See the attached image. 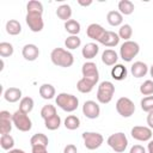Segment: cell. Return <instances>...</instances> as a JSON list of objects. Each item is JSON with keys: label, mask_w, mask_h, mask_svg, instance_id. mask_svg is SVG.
<instances>
[{"label": "cell", "mask_w": 153, "mask_h": 153, "mask_svg": "<svg viewBox=\"0 0 153 153\" xmlns=\"http://www.w3.org/2000/svg\"><path fill=\"white\" fill-rule=\"evenodd\" d=\"M50 60L55 66L59 67H71L74 63V56L71 51L63 48H54L50 53Z\"/></svg>", "instance_id": "obj_1"}, {"label": "cell", "mask_w": 153, "mask_h": 153, "mask_svg": "<svg viewBox=\"0 0 153 153\" xmlns=\"http://www.w3.org/2000/svg\"><path fill=\"white\" fill-rule=\"evenodd\" d=\"M55 102H56V105L66 112H73L79 106V99L76 98V96L66 93V92L59 93L55 98Z\"/></svg>", "instance_id": "obj_2"}, {"label": "cell", "mask_w": 153, "mask_h": 153, "mask_svg": "<svg viewBox=\"0 0 153 153\" xmlns=\"http://www.w3.org/2000/svg\"><path fill=\"white\" fill-rule=\"evenodd\" d=\"M115 93V85L111 81H102L97 90V100L100 104H108L111 102Z\"/></svg>", "instance_id": "obj_3"}, {"label": "cell", "mask_w": 153, "mask_h": 153, "mask_svg": "<svg viewBox=\"0 0 153 153\" xmlns=\"http://www.w3.org/2000/svg\"><path fill=\"white\" fill-rule=\"evenodd\" d=\"M140 51V45L139 43H136L135 41H126L121 44L120 48V56L123 61L126 62H130L133 61V59L139 54Z\"/></svg>", "instance_id": "obj_4"}, {"label": "cell", "mask_w": 153, "mask_h": 153, "mask_svg": "<svg viewBox=\"0 0 153 153\" xmlns=\"http://www.w3.org/2000/svg\"><path fill=\"white\" fill-rule=\"evenodd\" d=\"M106 143L109 145L110 148H112L116 153H122L126 151L127 146H128V139L124 133L122 131H118V133H115V134H111L108 140H106Z\"/></svg>", "instance_id": "obj_5"}, {"label": "cell", "mask_w": 153, "mask_h": 153, "mask_svg": "<svg viewBox=\"0 0 153 153\" xmlns=\"http://www.w3.org/2000/svg\"><path fill=\"white\" fill-rule=\"evenodd\" d=\"M12 121H13V126L20 131H29L32 128V122L27 116V114L20 111L19 109L14 114H12Z\"/></svg>", "instance_id": "obj_6"}, {"label": "cell", "mask_w": 153, "mask_h": 153, "mask_svg": "<svg viewBox=\"0 0 153 153\" xmlns=\"http://www.w3.org/2000/svg\"><path fill=\"white\" fill-rule=\"evenodd\" d=\"M81 136H82L85 147L90 151L99 148L104 141L103 135L99 133H96V131H85L81 134Z\"/></svg>", "instance_id": "obj_7"}, {"label": "cell", "mask_w": 153, "mask_h": 153, "mask_svg": "<svg viewBox=\"0 0 153 153\" xmlns=\"http://www.w3.org/2000/svg\"><path fill=\"white\" fill-rule=\"evenodd\" d=\"M116 111L122 117H130L135 112V105L128 97H121L116 102Z\"/></svg>", "instance_id": "obj_8"}, {"label": "cell", "mask_w": 153, "mask_h": 153, "mask_svg": "<svg viewBox=\"0 0 153 153\" xmlns=\"http://www.w3.org/2000/svg\"><path fill=\"white\" fill-rule=\"evenodd\" d=\"M81 73H82V78L87 79L88 81H91L92 84H97L99 80V72L97 68V65L92 61L85 62L81 67Z\"/></svg>", "instance_id": "obj_9"}, {"label": "cell", "mask_w": 153, "mask_h": 153, "mask_svg": "<svg viewBox=\"0 0 153 153\" xmlns=\"http://www.w3.org/2000/svg\"><path fill=\"white\" fill-rule=\"evenodd\" d=\"M130 135L136 141L146 142L152 140V129L146 126H135L130 130Z\"/></svg>", "instance_id": "obj_10"}, {"label": "cell", "mask_w": 153, "mask_h": 153, "mask_svg": "<svg viewBox=\"0 0 153 153\" xmlns=\"http://www.w3.org/2000/svg\"><path fill=\"white\" fill-rule=\"evenodd\" d=\"M25 22L32 32H39L44 27V22H43L42 14H38V13H26Z\"/></svg>", "instance_id": "obj_11"}, {"label": "cell", "mask_w": 153, "mask_h": 153, "mask_svg": "<svg viewBox=\"0 0 153 153\" xmlns=\"http://www.w3.org/2000/svg\"><path fill=\"white\" fill-rule=\"evenodd\" d=\"M82 114L90 120L98 118L100 115V108L94 100H86L82 105Z\"/></svg>", "instance_id": "obj_12"}, {"label": "cell", "mask_w": 153, "mask_h": 153, "mask_svg": "<svg viewBox=\"0 0 153 153\" xmlns=\"http://www.w3.org/2000/svg\"><path fill=\"white\" fill-rule=\"evenodd\" d=\"M13 121H12V114H10L6 110L0 111V133L1 135L10 134L12 130Z\"/></svg>", "instance_id": "obj_13"}, {"label": "cell", "mask_w": 153, "mask_h": 153, "mask_svg": "<svg viewBox=\"0 0 153 153\" xmlns=\"http://www.w3.org/2000/svg\"><path fill=\"white\" fill-rule=\"evenodd\" d=\"M120 37H118V33L114 32V31H105L104 35L102 36V38L98 41L100 44L105 45V47H109V48H112V47H116L118 43H120Z\"/></svg>", "instance_id": "obj_14"}, {"label": "cell", "mask_w": 153, "mask_h": 153, "mask_svg": "<svg viewBox=\"0 0 153 153\" xmlns=\"http://www.w3.org/2000/svg\"><path fill=\"white\" fill-rule=\"evenodd\" d=\"M105 31H106V30H105L102 25H99V24H97V23H92V24H90V25L87 26V29H86V35H87L88 38H91V39L98 42V41L102 38V36L104 35Z\"/></svg>", "instance_id": "obj_15"}, {"label": "cell", "mask_w": 153, "mask_h": 153, "mask_svg": "<svg viewBox=\"0 0 153 153\" xmlns=\"http://www.w3.org/2000/svg\"><path fill=\"white\" fill-rule=\"evenodd\" d=\"M22 55L26 61H35L39 56V49L36 44H25L22 49Z\"/></svg>", "instance_id": "obj_16"}, {"label": "cell", "mask_w": 153, "mask_h": 153, "mask_svg": "<svg viewBox=\"0 0 153 153\" xmlns=\"http://www.w3.org/2000/svg\"><path fill=\"white\" fill-rule=\"evenodd\" d=\"M99 51V47L97 43H93V42H90V43H86L84 45V48L81 49V54H82V57H85L86 60H92L97 56Z\"/></svg>", "instance_id": "obj_17"}, {"label": "cell", "mask_w": 153, "mask_h": 153, "mask_svg": "<svg viewBox=\"0 0 153 153\" xmlns=\"http://www.w3.org/2000/svg\"><path fill=\"white\" fill-rule=\"evenodd\" d=\"M130 73L135 78H142L148 73V66L142 61H136L131 65Z\"/></svg>", "instance_id": "obj_18"}, {"label": "cell", "mask_w": 153, "mask_h": 153, "mask_svg": "<svg viewBox=\"0 0 153 153\" xmlns=\"http://www.w3.org/2000/svg\"><path fill=\"white\" fill-rule=\"evenodd\" d=\"M4 98L8 103H17L22 99V90L18 87H8L4 92Z\"/></svg>", "instance_id": "obj_19"}, {"label": "cell", "mask_w": 153, "mask_h": 153, "mask_svg": "<svg viewBox=\"0 0 153 153\" xmlns=\"http://www.w3.org/2000/svg\"><path fill=\"white\" fill-rule=\"evenodd\" d=\"M118 60V55L112 49H105L102 54V62L106 66H115Z\"/></svg>", "instance_id": "obj_20"}, {"label": "cell", "mask_w": 153, "mask_h": 153, "mask_svg": "<svg viewBox=\"0 0 153 153\" xmlns=\"http://www.w3.org/2000/svg\"><path fill=\"white\" fill-rule=\"evenodd\" d=\"M127 74H128L127 68L123 65H121V63H116L111 68V76H112V79H115L117 81H121V80L126 79Z\"/></svg>", "instance_id": "obj_21"}, {"label": "cell", "mask_w": 153, "mask_h": 153, "mask_svg": "<svg viewBox=\"0 0 153 153\" xmlns=\"http://www.w3.org/2000/svg\"><path fill=\"white\" fill-rule=\"evenodd\" d=\"M39 96L43 98V99H53L56 94V91H55V87L51 85V84H43L39 86Z\"/></svg>", "instance_id": "obj_22"}, {"label": "cell", "mask_w": 153, "mask_h": 153, "mask_svg": "<svg viewBox=\"0 0 153 153\" xmlns=\"http://www.w3.org/2000/svg\"><path fill=\"white\" fill-rule=\"evenodd\" d=\"M56 16H57L59 19H61L63 22L69 20L71 17H72V7L67 4H63V5L59 6L56 8Z\"/></svg>", "instance_id": "obj_23"}, {"label": "cell", "mask_w": 153, "mask_h": 153, "mask_svg": "<svg viewBox=\"0 0 153 153\" xmlns=\"http://www.w3.org/2000/svg\"><path fill=\"white\" fill-rule=\"evenodd\" d=\"M5 29H6V32L11 36H17L22 32V25L17 19H10L6 23Z\"/></svg>", "instance_id": "obj_24"}, {"label": "cell", "mask_w": 153, "mask_h": 153, "mask_svg": "<svg viewBox=\"0 0 153 153\" xmlns=\"http://www.w3.org/2000/svg\"><path fill=\"white\" fill-rule=\"evenodd\" d=\"M65 30L69 33V36H78V33L81 30L80 23L75 19H69L65 22Z\"/></svg>", "instance_id": "obj_25"}, {"label": "cell", "mask_w": 153, "mask_h": 153, "mask_svg": "<svg viewBox=\"0 0 153 153\" xmlns=\"http://www.w3.org/2000/svg\"><path fill=\"white\" fill-rule=\"evenodd\" d=\"M106 20L111 26H121L123 23V16L118 11H110L106 14Z\"/></svg>", "instance_id": "obj_26"}, {"label": "cell", "mask_w": 153, "mask_h": 153, "mask_svg": "<svg viewBox=\"0 0 153 153\" xmlns=\"http://www.w3.org/2000/svg\"><path fill=\"white\" fill-rule=\"evenodd\" d=\"M118 12L122 14V16H129L134 12V4L130 1V0H121L118 1Z\"/></svg>", "instance_id": "obj_27"}, {"label": "cell", "mask_w": 153, "mask_h": 153, "mask_svg": "<svg viewBox=\"0 0 153 153\" xmlns=\"http://www.w3.org/2000/svg\"><path fill=\"white\" fill-rule=\"evenodd\" d=\"M49 143V140H48V136L43 133H37V134H33L30 139V145L31 147L32 146H48Z\"/></svg>", "instance_id": "obj_28"}, {"label": "cell", "mask_w": 153, "mask_h": 153, "mask_svg": "<svg viewBox=\"0 0 153 153\" xmlns=\"http://www.w3.org/2000/svg\"><path fill=\"white\" fill-rule=\"evenodd\" d=\"M33 105H35V102L31 97H23L19 102V110L25 114H29L32 111Z\"/></svg>", "instance_id": "obj_29"}, {"label": "cell", "mask_w": 153, "mask_h": 153, "mask_svg": "<svg viewBox=\"0 0 153 153\" xmlns=\"http://www.w3.org/2000/svg\"><path fill=\"white\" fill-rule=\"evenodd\" d=\"M94 86H96L94 84H92L91 81H88V80L85 79V78H81V79L76 82V88H78V91L81 92V93H90V92L93 90Z\"/></svg>", "instance_id": "obj_30"}, {"label": "cell", "mask_w": 153, "mask_h": 153, "mask_svg": "<svg viewBox=\"0 0 153 153\" xmlns=\"http://www.w3.org/2000/svg\"><path fill=\"white\" fill-rule=\"evenodd\" d=\"M65 127L68 130H75L80 127V118L75 115H68L65 118Z\"/></svg>", "instance_id": "obj_31"}, {"label": "cell", "mask_w": 153, "mask_h": 153, "mask_svg": "<svg viewBox=\"0 0 153 153\" xmlns=\"http://www.w3.org/2000/svg\"><path fill=\"white\" fill-rule=\"evenodd\" d=\"M26 11L27 13H38V14H43V5L41 1L37 0H30L26 4Z\"/></svg>", "instance_id": "obj_32"}, {"label": "cell", "mask_w": 153, "mask_h": 153, "mask_svg": "<svg viewBox=\"0 0 153 153\" xmlns=\"http://www.w3.org/2000/svg\"><path fill=\"white\" fill-rule=\"evenodd\" d=\"M44 126L49 130H56L61 126V117L59 115H55L48 120H44Z\"/></svg>", "instance_id": "obj_33"}, {"label": "cell", "mask_w": 153, "mask_h": 153, "mask_svg": "<svg viewBox=\"0 0 153 153\" xmlns=\"http://www.w3.org/2000/svg\"><path fill=\"white\" fill-rule=\"evenodd\" d=\"M0 146L5 151L13 149V146H14V139H13V136H11L10 134L1 135V137H0Z\"/></svg>", "instance_id": "obj_34"}, {"label": "cell", "mask_w": 153, "mask_h": 153, "mask_svg": "<svg viewBox=\"0 0 153 153\" xmlns=\"http://www.w3.org/2000/svg\"><path fill=\"white\" fill-rule=\"evenodd\" d=\"M81 45V39L79 36H68L66 39H65V47L69 50H73V49H76Z\"/></svg>", "instance_id": "obj_35"}, {"label": "cell", "mask_w": 153, "mask_h": 153, "mask_svg": "<svg viewBox=\"0 0 153 153\" xmlns=\"http://www.w3.org/2000/svg\"><path fill=\"white\" fill-rule=\"evenodd\" d=\"M131 35H133V29L129 24H123L120 26V30H118V37L122 38L124 42L126 41H129V38H131Z\"/></svg>", "instance_id": "obj_36"}, {"label": "cell", "mask_w": 153, "mask_h": 153, "mask_svg": "<svg viewBox=\"0 0 153 153\" xmlns=\"http://www.w3.org/2000/svg\"><path fill=\"white\" fill-rule=\"evenodd\" d=\"M55 115H57V112H56L55 105H53V104H47L41 109V117L43 120H48Z\"/></svg>", "instance_id": "obj_37"}, {"label": "cell", "mask_w": 153, "mask_h": 153, "mask_svg": "<svg viewBox=\"0 0 153 153\" xmlns=\"http://www.w3.org/2000/svg\"><path fill=\"white\" fill-rule=\"evenodd\" d=\"M14 48L8 42H1L0 43V56L1 57H10L13 55Z\"/></svg>", "instance_id": "obj_38"}, {"label": "cell", "mask_w": 153, "mask_h": 153, "mask_svg": "<svg viewBox=\"0 0 153 153\" xmlns=\"http://www.w3.org/2000/svg\"><path fill=\"white\" fill-rule=\"evenodd\" d=\"M140 93L143 96H152L153 94V80H146L140 85Z\"/></svg>", "instance_id": "obj_39"}, {"label": "cell", "mask_w": 153, "mask_h": 153, "mask_svg": "<svg viewBox=\"0 0 153 153\" xmlns=\"http://www.w3.org/2000/svg\"><path fill=\"white\" fill-rule=\"evenodd\" d=\"M140 105H141V109L147 114L153 111V96L143 97L140 102Z\"/></svg>", "instance_id": "obj_40"}, {"label": "cell", "mask_w": 153, "mask_h": 153, "mask_svg": "<svg viewBox=\"0 0 153 153\" xmlns=\"http://www.w3.org/2000/svg\"><path fill=\"white\" fill-rule=\"evenodd\" d=\"M63 153H78V148L73 143H68L67 146H65L63 148Z\"/></svg>", "instance_id": "obj_41"}, {"label": "cell", "mask_w": 153, "mask_h": 153, "mask_svg": "<svg viewBox=\"0 0 153 153\" xmlns=\"http://www.w3.org/2000/svg\"><path fill=\"white\" fill-rule=\"evenodd\" d=\"M129 153H146V149H145V147L141 146V145H134V146L130 148Z\"/></svg>", "instance_id": "obj_42"}, {"label": "cell", "mask_w": 153, "mask_h": 153, "mask_svg": "<svg viewBox=\"0 0 153 153\" xmlns=\"http://www.w3.org/2000/svg\"><path fill=\"white\" fill-rule=\"evenodd\" d=\"M31 152L32 153H48V149L45 146H32Z\"/></svg>", "instance_id": "obj_43"}, {"label": "cell", "mask_w": 153, "mask_h": 153, "mask_svg": "<svg viewBox=\"0 0 153 153\" xmlns=\"http://www.w3.org/2000/svg\"><path fill=\"white\" fill-rule=\"evenodd\" d=\"M147 124L153 130V111L148 112V115H147Z\"/></svg>", "instance_id": "obj_44"}, {"label": "cell", "mask_w": 153, "mask_h": 153, "mask_svg": "<svg viewBox=\"0 0 153 153\" xmlns=\"http://www.w3.org/2000/svg\"><path fill=\"white\" fill-rule=\"evenodd\" d=\"M147 151H148V153H153V140H149V141H148Z\"/></svg>", "instance_id": "obj_45"}, {"label": "cell", "mask_w": 153, "mask_h": 153, "mask_svg": "<svg viewBox=\"0 0 153 153\" xmlns=\"http://www.w3.org/2000/svg\"><path fill=\"white\" fill-rule=\"evenodd\" d=\"M78 4H79V5H81V6H90V5L92 4V1H91V0H88V1H82V0H78Z\"/></svg>", "instance_id": "obj_46"}, {"label": "cell", "mask_w": 153, "mask_h": 153, "mask_svg": "<svg viewBox=\"0 0 153 153\" xmlns=\"http://www.w3.org/2000/svg\"><path fill=\"white\" fill-rule=\"evenodd\" d=\"M7 153H25L23 149H19V148H13V149H11V151H8Z\"/></svg>", "instance_id": "obj_47"}, {"label": "cell", "mask_w": 153, "mask_h": 153, "mask_svg": "<svg viewBox=\"0 0 153 153\" xmlns=\"http://www.w3.org/2000/svg\"><path fill=\"white\" fill-rule=\"evenodd\" d=\"M149 74H151V76L153 78V65L149 67Z\"/></svg>", "instance_id": "obj_48"}]
</instances>
